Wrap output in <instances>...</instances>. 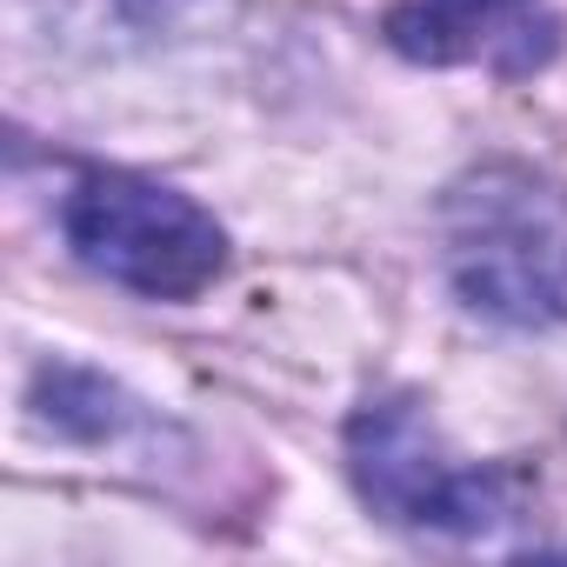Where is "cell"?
Wrapping results in <instances>:
<instances>
[{"instance_id":"obj_1","label":"cell","mask_w":567,"mask_h":567,"mask_svg":"<svg viewBox=\"0 0 567 567\" xmlns=\"http://www.w3.org/2000/svg\"><path fill=\"white\" fill-rule=\"evenodd\" d=\"M447 274L474 315L507 328L567 321V194L527 167H481L441 207Z\"/></svg>"},{"instance_id":"obj_2","label":"cell","mask_w":567,"mask_h":567,"mask_svg":"<svg viewBox=\"0 0 567 567\" xmlns=\"http://www.w3.org/2000/svg\"><path fill=\"white\" fill-rule=\"evenodd\" d=\"M61 227L94 274L147 301H194L227 267V234L214 227V214L141 174L74 181Z\"/></svg>"},{"instance_id":"obj_3","label":"cell","mask_w":567,"mask_h":567,"mask_svg":"<svg viewBox=\"0 0 567 567\" xmlns=\"http://www.w3.org/2000/svg\"><path fill=\"white\" fill-rule=\"evenodd\" d=\"M348 467L354 487L408 527H447V534H481L507 514L501 474L454 467L441 434L414 401H374L348 427Z\"/></svg>"},{"instance_id":"obj_4","label":"cell","mask_w":567,"mask_h":567,"mask_svg":"<svg viewBox=\"0 0 567 567\" xmlns=\"http://www.w3.org/2000/svg\"><path fill=\"white\" fill-rule=\"evenodd\" d=\"M388 41L427 68H494L534 74L560 48V21L547 0H401L388 14Z\"/></svg>"}]
</instances>
